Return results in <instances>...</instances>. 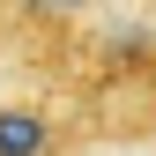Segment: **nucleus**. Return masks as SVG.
<instances>
[{
    "label": "nucleus",
    "mask_w": 156,
    "mask_h": 156,
    "mask_svg": "<svg viewBox=\"0 0 156 156\" xmlns=\"http://www.w3.org/2000/svg\"><path fill=\"white\" fill-rule=\"evenodd\" d=\"M74 149V119H60L52 104H0V156H67Z\"/></svg>",
    "instance_id": "obj_1"
}]
</instances>
